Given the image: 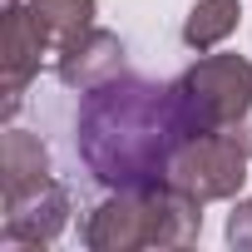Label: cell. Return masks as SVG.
<instances>
[{"mask_svg": "<svg viewBox=\"0 0 252 252\" xmlns=\"http://www.w3.org/2000/svg\"><path fill=\"white\" fill-rule=\"evenodd\" d=\"M183 124L173 109V89L139 79V74H114L94 84L79 104L74 144L84 168L109 188H149L163 183L173 149L183 144Z\"/></svg>", "mask_w": 252, "mask_h": 252, "instance_id": "6da1fadb", "label": "cell"}, {"mask_svg": "<svg viewBox=\"0 0 252 252\" xmlns=\"http://www.w3.org/2000/svg\"><path fill=\"white\" fill-rule=\"evenodd\" d=\"M203 232V203L178 193L173 183L149 188H114L109 203H99L79 237L94 252H124V247H183Z\"/></svg>", "mask_w": 252, "mask_h": 252, "instance_id": "7a4b0ae2", "label": "cell"}, {"mask_svg": "<svg viewBox=\"0 0 252 252\" xmlns=\"http://www.w3.org/2000/svg\"><path fill=\"white\" fill-rule=\"evenodd\" d=\"M168 89L183 134H227L252 109V64L242 55H208Z\"/></svg>", "mask_w": 252, "mask_h": 252, "instance_id": "3957f363", "label": "cell"}, {"mask_svg": "<svg viewBox=\"0 0 252 252\" xmlns=\"http://www.w3.org/2000/svg\"><path fill=\"white\" fill-rule=\"evenodd\" d=\"M247 178V149L232 139V134H188L173 158H168V173L163 183H173L178 193L198 198V203H213V198H232Z\"/></svg>", "mask_w": 252, "mask_h": 252, "instance_id": "277c9868", "label": "cell"}, {"mask_svg": "<svg viewBox=\"0 0 252 252\" xmlns=\"http://www.w3.org/2000/svg\"><path fill=\"white\" fill-rule=\"evenodd\" d=\"M50 35L40 30V20L30 15V5H20V0H10L5 10V114L20 109V94L30 84V74L40 69V60L50 55Z\"/></svg>", "mask_w": 252, "mask_h": 252, "instance_id": "5b68a950", "label": "cell"}, {"mask_svg": "<svg viewBox=\"0 0 252 252\" xmlns=\"http://www.w3.org/2000/svg\"><path fill=\"white\" fill-rule=\"evenodd\" d=\"M55 74H60L69 89L89 94L94 84L124 74V40L109 35V30H94V25H89L79 40H69L64 50H55Z\"/></svg>", "mask_w": 252, "mask_h": 252, "instance_id": "8992f818", "label": "cell"}, {"mask_svg": "<svg viewBox=\"0 0 252 252\" xmlns=\"http://www.w3.org/2000/svg\"><path fill=\"white\" fill-rule=\"evenodd\" d=\"M64 213H69V198L55 178L20 198H5V242H55L64 227Z\"/></svg>", "mask_w": 252, "mask_h": 252, "instance_id": "52a82bcc", "label": "cell"}, {"mask_svg": "<svg viewBox=\"0 0 252 252\" xmlns=\"http://www.w3.org/2000/svg\"><path fill=\"white\" fill-rule=\"evenodd\" d=\"M0 168H5V198H20L40 183H50V154L35 134L25 129H10L5 134V149H0Z\"/></svg>", "mask_w": 252, "mask_h": 252, "instance_id": "ba28073f", "label": "cell"}, {"mask_svg": "<svg viewBox=\"0 0 252 252\" xmlns=\"http://www.w3.org/2000/svg\"><path fill=\"white\" fill-rule=\"evenodd\" d=\"M237 20H242V5H237V0H198L193 15L183 20V45L203 55V50L222 45V40L237 30Z\"/></svg>", "mask_w": 252, "mask_h": 252, "instance_id": "9c48e42d", "label": "cell"}, {"mask_svg": "<svg viewBox=\"0 0 252 252\" xmlns=\"http://www.w3.org/2000/svg\"><path fill=\"white\" fill-rule=\"evenodd\" d=\"M30 15L50 35V45L64 50L69 40H79L94 25V0H30Z\"/></svg>", "mask_w": 252, "mask_h": 252, "instance_id": "30bf717a", "label": "cell"}, {"mask_svg": "<svg viewBox=\"0 0 252 252\" xmlns=\"http://www.w3.org/2000/svg\"><path fill=\"white\" fill-rule=\"evenodd\" d=\"M227 242L242 247V252H252V198L232 208V218H227Z\"/></svg>", "mask_w": 252, "mask_h": 252, "instance_id": "8fae6325", "label": "cell"}, {"mask_svg": "<svg viewBox=\"0 0 252 252\" xmlns=\"http://www.w3.org/2000/svg\"><path fill=\"white\" fill-rule=\"evenodd\" d=\"M227 134H232V139H237V144L247 149V158H252V109H247V114H242V119L232 124V129H227Z\"/></svg>", "mask_w": 252, "mask_h": 252, "instance_id": "7c38bea8", "label": "cell"}]
</instances>
